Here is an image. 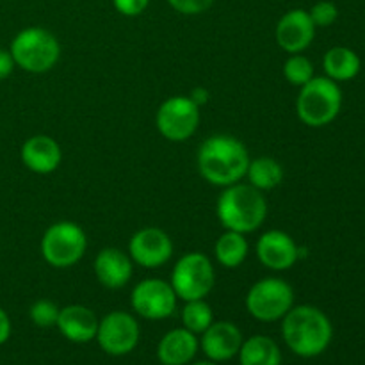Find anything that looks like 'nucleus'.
I'll list each match as a JSON object with an SVG mask.
<instances>
[{
	"label": "nucleus",
	"mask_w": 365,
	"mask_h": 365,
	"mask_svg": "<svg viewBox=\"0 0 365 365\" xmlns=\"http://www.w3.org/2000/svg\"><path fill=\"white\" fill-rule=\"evenodd\" d=\"M246 310L260 323H274L284 319L294 307V291L282 278H262L250 287L245 299Z\"/></svg>",
	"instance_id": "6e6552de"
},
{
	"label": "nucleus",
	"mask_w": 365,
	"mask_h": 365,
	"mask_svg": "<svg viewBox=\"0 0 365 365\" xmlns=\"http://www.w3.org/2000/svg\"><path fill=\"white\" fill-rule=\"evenodd\" d=\"M216 214L225 230L252 234L259 230L267 217V200L262 191L250 184L223 187L216 203Z\"/></svg>",
	"instance_id": "7ed1b4c3"
},
{
	"label": "nucleus",
	"mask_w": 365,
	"mask_h": 365,
	"mask_svg": "<svg viewBox=\"0 0 365 365\" xmlns=\"http://www.w3.org/2000/svg\"><path fill=\"white\" fill-rule=\"evenodd\" d=\"M284 77L291 86L302 88V86H305L307 82L316 77L312 61L303 56V53H291L289 59L284 63Z\"/></svg>",
	"instance_id": "393cba45"
},
{
	"label": "nucleus",
	"mask_w": 365,
	"mask_h": 365,
	"mask_svg": "<svg viewBox=\"0 0 365 365\" xmlns=\"http://www.w3.org/2000/svg\"><path fill=\"white\" fill-rule=\"evenodd\" d=\"M200 341L185 328H175L160 339L157 359L163 365H187L198 353Z\"/></svg>",
	"instance_id": "6ab92c4d"
},
{
	"label": "nucleus",
	"mask_w": 365,
	"mask_h": 365,
	"mask_svg": "<svg viewBox=\"0 0 365 365\" xmlns=\"http://www.w3.org/2000/svg\"><path fill=\"white\" fill-rule=\"evenodd\" d=\"M250 153L245 143L228 134H216L200 145L196 164L198 171L209 184L228 187L246 177Z\"/></svg>",
	"instance_id": "f257e3e1"
},
{
	"label": "nucleus",
	"mask_w": 365,
	"mask_h": 365,
	"mask_svg": "<svg viewBox=\"0 0 365 365\" xmlns=\"http://www.w3.org/2000/svg\"><path fill=\"white\" fill-rule=\"evenodd\" d=\"M11 337V319L9 316H7L6 310L0 307V346L4 344V342H7V339Z\"/></svg>",
	"instance_id": "2f4dec72"
},
{
	"label": "nucleus",
	"mask_w": 365,
	"mask_h": 365,
	"mask_svg": "<svg viewBox=\"0 0 365 365\" xmlns=\"http://www.w3.org/2000/svg\"><path fill=\"white\" fill-rule=\"evenodd\" d=\"M159 134L171 143H184L195 135L200 125V107L189 96H170L155 114Z\"/></svg>",
	"instance_id": "1a4fd4ad"
},
{
	"label": "nucleus",
	"mask_w": 365,
	"mask_h": 365,
	"mask_svg": "<svg viewBox=\"0 0 365 365\" xmlns=\"http://www.w3.org/2000/svg\"><path fill=\"white\" fill-rule=\"evenodd\" d=\"M114 9L123 16H139L150 6V0H113Z\"/></svg>",
	"instance_id": "c85d7f7f"
},
{
	"label": "nucleus",
	"mask_w": 365,
	"mask_h": 365,
	"mask_svg": "<svg viewBox=\"0 0 365 365\" xmlns=\"http://www.w3.org/2000/svg\"><path fill=\"white\" fill-rule=\"evenodd\" d=\"M39 250L48 266L66 269L75 266L88 250V237L73 221H57L43 234Z\"/></svg>",
	"instance_id": "423d86ee"
},
{
	"label": "nucleus",
	"mask_w": 365,
	"mask_h": 365,
	"mask_svg": "<svg viewBox=\"0 0 365 365\" xmlns=\"http://www.w3.org/2000/svg\"><path fill=\"white\" fill-rule=\"evenodd\" d=\"M342 109V89L339 82L324 77H314L299 88L296 98V114L307 127L321 128L335 121Z\"/></svg>",
	"instance_id": "20e7f679"
},
{
	"label": "nucleus",
	"mask_w": 365,
	"mask_h": 365,
	"mask_svg": "<svg viewBox=\"0 0 365 365\" xmlns=\"http://www.w3.org/2000/svg\"><path fill=\"white\" fill-rule=\"evenodd\" d=\"M173 241L157 227H146L135 232L128 241V255L132 262L146 269H157L173 257Z\"/></svg>",
	"instance_id": "f8f14e48"
},
{
	"label": "nucleus",
	"mask_w": 365,
	"mask_h": 365,
	"mask_svg": "<svg viewBox=\"0 0 365 365\" xmlns=\"http://www.w3.org/2000/svg\"><path fill=\"white\" fill-rule=\"evenodd\" d=\"M59 310V307L50 299H38V302L32 303L29 316L38 328H52L57 324Z\"/></svg>",
	"instance_id": "a878e982"
},
{
	"label": "nucleus",
	"mask_w": 365,
	"mask_h": 365,
	"mask_svg": "<svg viewBox=\"0 0 365 365\" xmlns=\"http://www.w3.org/2000/svg\"><path fill=\"white\" fill-rule=\"evenodd\" d=\"M170 284L182 302L205 299L216 284V271L205 253L187 252L175 264Z\"/></svg>",
	"instance_id": "0eeeda50"
},
{
	"label": "nucleus",
	"mask_w": 365,
	"mask_h": 365,
	"mask_svg": "<svg viewBox=\"0 0 365 365\" xmlns=\"http://www.w3.org/2000/svg\"><path fill=\"white\" fill-rule=\"evenodd\" d=\"M187 96H189V98H191L192 102H195L196 106H198V107L207 106V103H209V100H210V93H209V89H207V88H202V86H198V88L192 89V91L189 93Z\"/></svg>",
	"instance_id": "7c9ffc66"
},
{
	"label": "nucleus",
	"mask_w": 365,
	"mask_h": 365,
	"mask_svg": "<svg viewBox=\"0 0 365 365\" xmlns=\"http://www.w3.org/2000/svg\"><path fill=\"white\" fill-rule=\"evenodd\" d=\"M14 66H16V64H14V59L13 56H11L9 50L0 48V81L9 77V75L13 73Z\"/></svg>",
	"instance_id": "c756f323"
},
{
	"label": "nucleus",
	"mask_w": 365,
	"mask_h": 365,
	"mask_svg": "<svg viewBox=\"0 0 365 365\" xmlns=\"http://www.w3.org/2000/svg\"><path fill=\"white\" fill-rule=\"evenodd\" d=\"M316 29L309 11L291 9L278 20L274 39L284 52L302 53L312 45L316 38Z\"/></svg>",
	"instance_id": "ddd939ff"
},
{
	"label": "nucleus",
	"mask_w": 365,
	"mask_h": 365,
	"mask_svg": "<svg viewBox=\"0 0 365 365\" xmlns=\"http://www.w3.org/2000/svg\"><path fill=\"white\" fill-rule=\"evenodd\" d=\"M21 163L36 175H50L59 168L63 160V150L59 143L45 134L29 138L20 150Z\"/></svg>",
	"instance_id": "dca6fc26"
},
{
	"label": "nucleus",
	"mask_w": 365,
	"mask_h": 365,
	"mask_svg": "<svg viewBox=\"0 0 365 365\" xmlns=\"http://www.w3.org/2000/svg\"><path fill=\"white\" fill-rule=\"evenodd\" d=\"M100 319L91 309L84 305H68L59 310L57 324L61 335L70 342L86 344L96 339Z\"/></svg>",
	"instance_id": "a211bd4d"
},
{
	"label": "nucleus",
	"mask_w": 365,
	"mask_h": 365,
	"mask_svg": "<svg viewBox=\"0 0 365 365\" xmlns=\"http://www.w3.org/2000/svg\"><path fill=\"white\" fill-rule=\"evenodd\" d=\"M241 365H282V351L267 335H253L239 349Z\"/></svg>",
	"instance_id": "412c9836"
},
{
	"label": "nucleus",
	"mask_w": 365,
	"mask_h": 365,
	"mask_svg": "<svg viewBox=\"0 0 365 365\" xmlns=\"http://www.w3.org/2000/svg\"><path fill=\"white\" fill-rule=\"evenodd\" d=\"M323 68L328 78L335 82L353 81L362 70V61L348 46H334L323 57Z\"/></svg>",
	"instance_id": "aec40b11"
},
{
	"label": "nucleus",
	"mask_w": 365,
	"mask_h": 365,
	"mask_svg": "<svg viewBox=\"0 0 365 365\" xmlns=\"http://www.w3.org/2000/svg\"><path fill=\"white\" fill-rule=\"evenodd\" d=\"M14 64L29 73H46L61 57L56 36L43 27H27L18 32L9 46Z\"/></svg>",
	"instance_id": "39448f33"
},
{
	"label": "nucleus",
	"mask_w": 365,
	"mask_h": 365,
	"mask_svg": "<svg viewBox=\"0 0 365 365\" xmlns=\"http://www.w3.org/2000/svg\"><path fill=\"white\" fill-rule=\"evenodd\" d=\"M250 253L248 239L245 234H239L234 230H225L217 237L214 245V255L216 260L227 269H235L246 260Z\"/></svg>",
	"instance_id": "4be33fe9"
},
{
	"label": "nucleus",
	"mask_w": 365,
	"mask_h": 365,
	"mask_svg": "<svg viewBox=\"0 0 365 365\" xmlns=\"http://www.w3.org/2000/svg\"><path fill=\"white\" fill-rule=\"evenodd\" d=\"M242 339L241 330L230 321H214L202 334L200 348L210 362H228L239 355Z\"/></svg>",
	"instance_id": "2eb2a0df"
},
{
	"label": "nucleus",
	"mask_w": 365,
	"mask_h": 365,
	"mask_svg": "<svg viewBox=\"0 0 365 365\" xmlns=\"http://www.w3.org/2000/svg\"><path fill=\"white\" fill-rule=\"evenodd\" d=\"M191 365H217L216 362H210V360H202V362H195Z\"/></svg>",
	"instance_id": "473e14b6"
},
{
	"label": "nucleus",
	"mask_w": 365,
	"mask_h": 365,
	"mask_svg": "<svg viewBox=\"0 0 365 365\" xmlns=\"http://www.w3.org/2000/svg\"><path fill=\"white\" fill-rule=\"evenodd\" d=\"M177 294L170 282L160 278H146L139 282L130 294V305L139 317L148 321H163L177 310Z\"/></svg>",
	"instance_id": "9d476101"
},
{
	"label": "nucleus",
	"mask_w": 365,
	"mask_h": 365,
	"mask_svg": "<svg viewBox=\"0 0 365 365\" xmlns=\"http://www.w3.org/2000/svg\"><path fill=\"white\" fill-rule=\"evenodd\" d=\"M245 178H248V184L259 191H271L284 180V168L273 157H255L250 159Z\"/></svg>",
	"instance_id": "5701e85b"
},
{
	"label": "nucleus",
	"mask_w": 365,
	"mask_h": 365,
	"mask_svg": "<svg viewBox=\"0 0 365 365\" xmlns=\"http://www.w3.org/2000/svg\"><path fill=\"white\" fill-rule=\"evenodd\" d=\"M309 14L316 27H330V25L337 21L339 7L334 2H330V0H321V2L314 4Z\"/></svg>",
	"instance_id": "bb28decb"
},
{
	"label": "nucleus",
	"mask_w": 365,
	"mask_h": 365,
	"mask_svg": "<svg viewBox=\"0 0 365 365\" xmlns=\"http://www.w3.org/2000/svg\"><path fill=\"white\" fill-rule=\"evenodd\" d=\"M282 335L294 355L312 359L327 351L334 339V327L317 307L296 305L282 319Z\"/></svg>",
	"instance_id": "f03ea898"
},
{
	"label": "nucleus",
	"mask_w": 365,
	"mask_h": 365,
	"mask_svg": "<svg viewBox=\"0 0 365 365\" xmlns=\"http://www.w3.org/2000/svg\"><path fill=\"white\" fill-rule=\"evenodd\" d=\"M214 323L212 307L205 299H191L185 302L182 309V324L185 330L195 335H202Z\"/></svg>",
	"instance_id": "b1692460"
},
{
	"label": "nucleus",
	"mask_w": 365,
	"mask_h": 365,
	"mask_svg": "<svg viewBox=\"0 0 365 365\" xmlns=\"http://www.w3.org/2000/svg\"><path fill=\"white\" fill-rule=\"evenodd\" d=\"M93 269H95L96 280L110 291L123 289L130 282L132 273H134L130 255L121 252L120 248L100 250L95 264H93Z\"/></svg>",
	"instance_id": "f3484780"
},
{
	"label": "nucleus",
	"mask_w": 365,
	"mask_h": 365,
	"mask_svg": "<svg viewBox=\"0 0 365 365\" xmlns=\"http://www.w3.org/2000/svg\"><path fill=\"white\" fill-rule=\"evenodd\" d=\"M257 257L271 271H287L299 260V246L282 230H267L257 241Z\"/></svg>",
	"instance_id": "4468645a"
},
{
	"label": "nucleus",
	"mask_w": 365,
	"mask_h": 365,
	"mask_svg": "<svg viewBox=\"0 0 365 365\" xmlns=\"http://www.w3.org/2000/svg\"><path fill=\"white\" fill-rule=\"evenodd\" d=\"M168 4L177 13L192 16V14H202L205 11H209L212 7L214 0H168Z\"/></svg>",
	"instance_id": "cd10ccee"
},
{
	"label": "nucleus",
	"mask_w": 365,
	"mask_h": 365,
	"mask_svg": "<svg viewBox=\"0 0 365 365\" xmlns=\"http://www.w3.org/2000/svg\"><path fill=\"white\" fill-rule=\"evenodd\" d=\"M141 337V328L132 314L114 310L100 319L96 341L102 351L110 356L128 355L135 349Z\"/></svg>",
	"instance_id": "9b49d317"
}]
</instances>
